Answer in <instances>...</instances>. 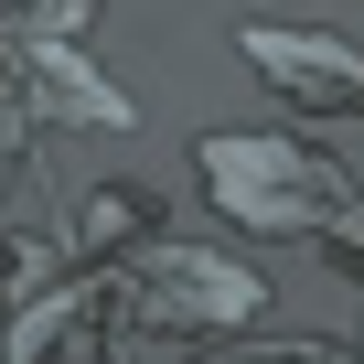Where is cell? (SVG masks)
Segmentation results:
<instances>
[{"instance_id":"1","label":"cell","mask_w":364,"mask_h":364,"mask_svg":"<svg viewBox=\"0 0 364 364\" xmlns=\"http://www.w3.org/2000/svg\"><path fill=\"white\" fill-rule=\"evenodd\" d=\"M268 311V279L215 257V247H182V236H150L129 247V268L86 279V321L107 332V353H193V343H225Z\"/></svg>"},{"instance_id":"3","label":"cell","mask_w":364,"mask_h":364,"mask_svg":"<svg viewBox=\"0 0 364 364\" xmlns=\"http://www.w3.org/2000/svg\"><path fill=\"white\" fill-rule=\"evenodd\" d=\"M236 54L311 118H353L364 129V54L332 43V33H279V22H236Z\"/></svg>"},{"instance_id":"2","label":"cell","mask_w":364,"mask_h":364,"mask_svg":"<svg viewBox=\"0 0 364 364\" xmlns=\"http://www.w3.org/2000/svg\"><path fill=\"white\" fill-rule=\"evenodd\" d=\"M193 161H204V193L247 236H311L364 268V161H343L321 139H268V129H225Z\"/></svg>"}]
</instances>
